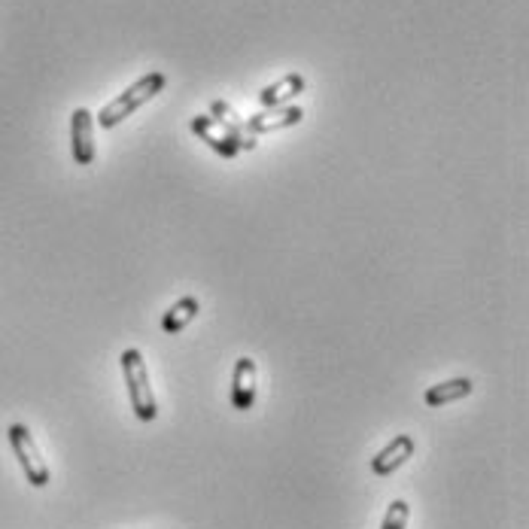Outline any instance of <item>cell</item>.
I'll return each instance as SVG.
<instances>
[{"label": "cell", "mask_w": 529, "mask_h": 529, "mask_svg": "<svg viewBox=\"0 0 529 529\" xmlns=\"http://www.w3.org/2000/svg\"><path fill=\"white\" fill-rule=\"evenodd\" d=\"M305 77L301 73H286V77H280L277 83H271V86H265L256 98H259V104L262 107H283V104H289L295 95H301L305 92Z\"/></svg>", "instance_id": "10"}, {"label": "cell", "mask_w": 529, "mask_h": 529, "mask_svg": "<svg viewBox=\"0 0 529 529\" xmlns=\"http://www.w3.org/2000/svg\"><path fill=\"white\" fill-rule=\"evenodd\" d=\"M232 405L235 411H250L256 405V362L241 356L232 371Z\"/></svg>", "instance_id": "7"}, {"label": "cell", "mask_w": 529, "mask_h": 529, "mask_svg": "<svg viewBox=\"0 0 529 529\" xmlns=\"http://www.w3.org/2000/svg\"><path fill=\"white\" fill-rule=\"evenodd\" d=\"M305 119V110L298 104H283V107H265L259 113H253L247 119V128L253 134H271V131H280V128H292Z\"/></svg>", "instance_id": "6"}, {"label": "cell", "mask_w": 529, "mask_h": 529, "mask_svg": "<svg viewBox=\"0 0 529 529\" xmlns=\"http://www.w3.org/2000/svg\"><path fill=\"white\" fill-rule=\"evenodd\" d=\"M122 371H125V387H128L131 411L137 414V420L153 423L159 417V405H156L153 387H149V371H146L143 353L137 347H128L122 353Z\"/></svg>", "instance_id": "2"}, {"label": "cell", "mask_w": 529, "mask_h": 529, "mask_svg": "<svg viewBox=\"0 0 529 529\" xmlns=\"http://www.w3.org/2000/svg\"><path fill=\"white\" fill-rule=\"evenodd\" d=\"M192 131L213 149L216 156H222V159H235L238 153H241V146H238V140L232 137V131L225 128L219 119H213V116H192Z\"/></svg>", "instance_id": "5"}, {"label": "cell", "mask_w": 529, "mask_h": 529, "mask_svg": "<svg viewBox=\"0 0 529 529\" xmlns=\"http://www.w3.org/2000/svg\"><path fill=\"white\" fill-rule=\"evenodd\" d=\"M165 89V73L153 70V73H146V77H140L134 86H128L122 95H116L110 104H104V110L98 113V125L107 131V128H116L122 119H128L131 113H137L143 104L153 101L159 92Z\"/></svg>", "instance_id": "1"}, {"label": "cell", "mask_w": 529, "mask_h": 529, "mask_svg": "<svg viewBox=\"0 0 529 529\" xmlns=\"http://www.w3.org/2000/svg\"><path fill=\"white\" fill-rule=\"evenodd\" d=\"M70 146L73 162L80 168H89L95 162V116L86 107H77L70 116Z\"/></svg>", "instance_id": "4"}, {"label": "cell", "mask_w": 529, "mask_h": 529, "mask_svg": "<svg viewBox=\"0 0 529 529\" xmlns=\"http://www.w3.org/2000/svg\"><path fill=\"white\" fill-rule=\"evenodd\" d=\"M411 453H414V438H411V435H396V438L371 460V472H374L377 478H387V475H393L396 469H402V466L411 460Z\"/></svg>", "instance_id": "8"}, {"label": "cell", "mask_w": 529, "mask_h": 529, "mask_svg": "<svg viewBox=\"0 0 529 529\" xmlns=\"http://www.w3.org/2000/svg\"><path fill=\"white\" fill-rule=\"evenodd\" d=\"M408 514H411V508H408V502H405V499L390 502V508H387V517H384L381 529H405V526H408Z\"/></svg>", "instance_id": "13"}, {"label": "cell", "mask_w": 529, "mask_h": 529, "mask_svg": "<svg viewBox=\"0 0 529 529\" xmlns=\"http://www.w3.org/2000/svg\"><path fill=\"white\" fill-rule=\"evenodd\" d=\"M210 116H213V119H219L225 128L232 131V137L238 140V146H241V149H256V134L247 128V119H241V116H238V110H235L229 101H219V98H216V101L210 104Z\"/></svg>", "instance_id": "9"}, {"label": "cell", "mask_w": 529, "mask_h": 529, "mask_svg": "<svg viewBox=\"0 0 529 529\" xmlns=\"http://www.w3.org/2000/svg\"><path fill=\"white\" fill-rule=\"evenodd\" d=\"M475 384L469 381V377H453V381H444V384H435L426 390L423 402L429 408H441V405H450V402H460L466 396H472Z\"/></svg>", "instance_id": "11"}, {"label": "cell", "mask_w": 529, "mask_h": 529, "mask_svg": "<svg viewBox=\"0 0 529 529\" xmlns=\"http://www.w3.org/2000/svg\"><path fill=\"white\" fill-rule=\"evenodd\" d=\"M198 311H201V305H198V298L195 295H186V298H180L177 305L165 314V320H162V329L168 332V335H180L195 317H198Z\"/></svg>", "instance_id": "12"}, {"label": "cell", "mask_w": 529, "mask_h": 529, "mask_svg": "<svg viewBox=\"0 0 529 529\" xmlns=\"http://www.w3.org/2000/svg\"><path fill=\"white\" fill-rule=\"evenodd\" d=\"M7 435H10L13 453H16V460H19V466H22L28 484H31V487H46V484H49V466H46V460H43V453H40V447H37L31 429L22 426V423H13Z\"/></svg>", "instance_id": "3"}]
</instances>
